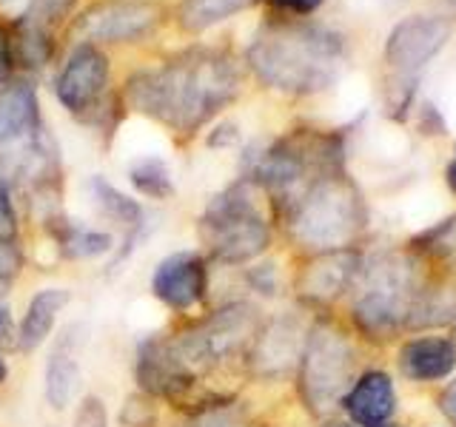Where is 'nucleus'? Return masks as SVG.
<instances>
[{"mask_svg":"<svg viewBox=\"0 0 456 427\" xmlns=\"http://www.w3.org/2000/svg\"><path fill=\"white\" fill-rule=\"evenodd\" d=\"M439 410L453 427H456V379L445 384V391L439 393Z\"/></svg>","mask_w":456,"mask_h":427,"instance_id":"obj_34","label":"nucleus"},{"mask_svg":"<svg viewBox=\"0 0 456 427\" xmlns=\"http://www.w3.org/2000/svg\"><path fill=\"white\" fill-rule=\"evenodd\" d=\"M126 177L132 182V189L142 199H151V203H168V199L177 194L168 160H163V157H157V154L134 157V160L126 165Z\"/></svg>","mask_w":456,"mask_h":427,"instance_id":"obj_21","label":"nucleus"},{"mask_svg":"<svg viewBox=\"0 0 456 427\" xmlns=\"http://www.w3.org/2000/svg\"><path fill=\"white\" fill-rule=\"evenodd\" d=\"M342 160H346V142L339 134L320 128H294L265 142L260 151H248L242 177L260 185L268 203L282 214L314 180L342 171Z\"/></svg>","mask_w":456,"mask_h":427,"instance_id":"obj_3","label":"nucleus"},{"mask_svg":"<svg viewBox=\"0 0 456 427\" xmlns=\"http://www.w3.org/2000/svg\"><path fill=\"white\" fill-rule=\"evenodd\" d=\"M356 379V350L348 334L331 319H317L308 327L303 356L297 365V393L314 416H328L342 407Z\"/></svg>","mask_w":456,"mask_h":427,"instance_id":"obj_7","label":"nucleus"},{"mask_svg":"<svg viewBox=\"0 0 456 427\" xmlns=\"http://www.w3.org/2000/svg\"><path fill=\"white\" fill-rule=\"evenodd\" d=\"M26 270V251L20 237L0 234V302L14 291V285Z\"/></svg>","mask_w":456,"mask_h":427,"instance_id":"obj_24","label":"nucleus"},{"mask_svg":"<svg viewBox=\"0 0 456 427\" xmlns=\"http://www.w3.org/2000/svg\"><path fill=\"white\" fill-rule=\"evenodd\" d=\"M246 285L260 296H277L282 288V279H280V268L274 262H265V265H251L246 268Z\"/></svg>","mask_w":456,"mask_h":427,"instance_id":"obj_28","label":"nucleus"},{"mask_svg":"<svg viewBox=\"0 0 456 427\" xmlns=\"http://www.w3.org/2000/svg\"><path fill=\"white\" fill-rule=\"evenodd\" d=\"M0 353H18V325L12 305L0 302Z\"/></svg>","mask_w":456,"mask_h":427,"instance_id":"obj_31","label":"nucleus"},{"mask_svg":"<svg viewBox=\"0 0 456 427\" xmlns=\"http://www.w3.org/2000/svg\"><path fill=\"white\" fill-rule=\"evenodd\" d=\"M83 327L69 325L63 327L61 339L49 350L46 367H43V399L54 413H66L83 396Z\"/></svg>","mask_w":456,"mask_h":427,"instance_id":"obj_15","label":"nucleus"},{"mask_svg":"<svg viewBox=\"0 0 456 427\" xmlns=\"http://www.w3.org/2000/svg\"><path fill=\"white\" fill-rule=\"evenodd\" d=\"M89 194H92V203L97 208V214L103 217L111 228L109 231L114 237H120L118 248L109 256V274L118 270L120 262H126L132 251L142 242L146 237V228H149V217H146V208H142L140 199L128 197L126 191H120L118 185H111L103 177H92L89 180Z\"/></svg>","mask_w":456,"mask_h":427,"instance_id":"obj_14","label":"nucleus"},{"mask_svg":"<svg viewBox=\"0 0 456 427\" xmlns=\"http://www.w3.org/2000/svg\"><path fill=\"white\" fill-rule=\"evenodd\" d=\"M52 26L35 20L32 14H20L12 32V57L23 68H43L52 57Z\"/></svg>","mask_w":456,"mask_h":427,"instance_id":"obj_22","label":"nucleus"},{"mask_svg":"<svg viewBox=\"0 0 456 427\" xmlns=\"http://www.w3.org/2000/svg\"><path fill=\"white\" fill-rule=\"evenodd\" d=\"M351 319L365 336L388 339L417 322L425 288L419 270L403 251H385L362 262L354 282Z\"/></svg>","mask_w":456,"mask_h":427,"instance_id":"obj_6","label":"nucleus"},{"mask_svg":"<svg viewBox=\"0 0 456 427\" xmlns=\"http://www.w3.org/2000/svg\"><path fill=\"white\" fill-rule=\"evenodd\" d=\"M263 199L268 197L260 185L242 174L208 199L194 222V231L200 251L211 265L242 268L268 251L271 222Z\"/></svg>","mask_w":456,"mask_h":427,"instance_id":"obj_4","label":"nucleus"},{"mask_svg":"<svg viewBox=\"0 0 456 427\" xmlns=\"http://www.w3.org/2000/svg\"><path fill=\"white\" fill-rule=\"evenodd\" d=\"M445 4H448V6H453V9H456V0H445Z\"/></svg>","mask_w":456,"mask_h":427,"instance_id":"obj_38","label":"nucleus"},{"mask_svg":"<svg viewBox=\"0 0 456 427\" xmlns=\"http://www.w3.org/2000/svg\"><path fill=\"white\" fill-rule=\"evenodd\" d=\"M254 4L256 0H183L177 9V20L185 32L200 35L211 26L234 18L237 12H246Z\"/></svg>","mask_w":456,"mask_h":427,"instance_id":"obj_23","label":"nucleus"},{"mask_svg":"<svg viewBox=\"0 0 456 427\" xmlns=\"http://www.w3.org/2000/svg\"><path fill=\"white\" fill-rule=\"evenodd\" d=\"M14 71V57H12V35L6 32V26L0 23V89L12 80Z\"/></svg>","mask_w":456,"mask_h":427,"instance_id":"obj_32","label":"nucleus"},{"mask_svg":"<svg viewBox=\"0 0 456 427\" xmlns=\"http://www.w3.org/2000/svg\"><path fill=\"white\" fill-rule=\"evenodd\" d=\"M160 402L146 393L134 391L123 399L120 407V427H160Z\"/></svg>","mask_w":456,"mask_h":427,"instance_id":"obj_26","label":"nucleus"},{"mask_svg":"<svg viewBox=\"0 0 456 427\" xmlns=\"http://www.w3.org/2000/svg\"><path fill=\"white\" fill-rule=\"evenodd\" d=\"M399 370L413 382H436L453 374L456 367V345L445 336H419L408 339L399 348Z\"/></svg>","mask_w":456,"mask_h":427,"instance_id":"obj_20","label":"nucleus"},{"mask_svg":"<svg viewBox=\"0 0 456 427\" xmlns=\"http://www.w3.org/2000/svg\"><path fill=\"white\" fill-rule=\"evenodd\" d=\"M240 66L220 49H185L126 80V109L171 134H197L240 97Z\"/></svg>","mask_w":456,"mask_h":427,"instance_id":"obj_1","label":"nucleus"},{"mask_svg":"<svg viewBox=\"0 0 456 427\" xmlns=\"http://www.w3.org/2000/svg\"><path fill=\"white\" fill-rule=\"evenodd\" d=\"M348 60L346 37L303 18H271L248 43L246 63L263 85L282 94L331 89Z\"/></svg>","mask_w":456,"mask_h":427,"instance_id":"obj_2","label":"nucleus"},{"mask_svg":"<svg viewBox=\"0 0 456 427\" xmlns=\"http://www.w3.org/2000/svg\"><path fill=\"white\" fill-rule=\"evenodd\" d=\"M46 427H57V424H46Z\"/></svg>","mask_w":456,"mask_h":427,"instance_id":"obj_41","label":"nucleus"},{"mask_svg":"<svg viewBox=\"0 0 456 427\" xmlns=\"http://www.w3.org/2000/svg\"><path fill=\"white\" fill-rule=\"evenodd\" d=\"M109 85L111 66L109 57L92 43H77L66 57L63 68L54 77V97L69 114L106 125L109 120Z\"/></svg>","mask_w":456,"mask_h":427,"instance_id":"obj_10","label":"nucleus"},{"mask_svg":"<svg viewBox=\"0 0 456 427\" xmlns=\"http://www.w3.org/2000/svg\"><path fill=\"white\" fill-rule=\"evenodd\" d=\"M40 128V100L35 85L26 80H9L0 89V149L23 146Z\"/></svg>","mask_w":456,"mask_h":427,"instance_id":"obj_19","label":"nucleus"},{"mask_svg":"<svg viewBox=\"0 0 456 427\" xmlns=\"http://www.w3.org/2000/svg\"><path fill=\"white\" fill-rule=\"evenodd\" d=\"M379 427H399V424H391V422H388V424H379Z\"/></svg>","mask_w":456,"mask_h":427,"instance_id":"obj_39","label":"nucleus"},{"mask_svg":"<svg viewBox=\"0 0 456 427\" xmlns=\"http://www.w3.org/2000/svg\"><path fill=\"white\" fill-rule=\"evenodd\" d=\"M214 291V265L200 248L166 254L149 274V294L175 319H189L208 308Z\"/></svg>","mask_w":456,"mask_h":427,"instance_id":"obj_9","label":"nucleus"},{"mask_svg":"<svg viewBox=\"0 0 456 427\" xmlns=\"http://www.w3.org/2000/svg\"><path fill=\"white\" fill-rule=\"evenodd\" d=\"M9 376H12L9 356H6V353H0V388H6V384H9Z\"/></svg>","mask_w":456,"mask_h":427,"instance_id":"obj_35","label":"nucleus"},{"mask_svg":"<svg viewBox=\"0 0 456 427\" xmlns=\"http://www.w3.org/2000/svg\"><path fill=\"white\" fill-rule=\"evenodd\" d=\"M280 217L294 246L308 254H322L351 248L365 228L368 214L360 189L342 168L314 180Z\"/></svg>","mask_w":456,"mask_h":427,"instance_id":"obj_5","label":"nucleus"},{"mask_svg":"<svg viewBox=\"0 0 456 427\" xmlns=\"http://www.w3.org/2000/svg\"><path fill=\"white\" fill-rule=\"evenodd\" d=\"M360 268H362V256L354 248L308 254L305 265L297 270L294 291L305 305L314 308L334 305L339 296H346L354 288Z\"/></svg>","mask_w":456,"mask_h":427,"instance_id":"obj_13","label":"nucleus"},{"mask_svg":"<svg viewBox=\"0 0 456 427\" xmlns=\"http://www.w3.org/2000/svg\"><path fill=\"white\" fill-rule=\"evenodd\" d=\"M274 9V18H308L325 0H265Z\"/></svg>","mask_w":456,"mask_h":427,"instance_id":"obj_30","label":"nucleus"},{"mask_svg":"<svg viewBox=\"0 0 456 427\" xmlns=\"http://www.w3.org/2000/svg\"><path fill=\"white\" fill-rule=\"evenodd\" d=\"M0 234L20 237V220H18V205H14L12 182L4 174H0Z\"/></svg>","mask_w":456,"mask_h":427,"instance_id":"obj_29","label":"nucleus"},{"mask_svg":"<svg viewBox=\"0 0 456 427\" xmlns=\"http://www.w3.org/2000/svg\"><path fill=\"white\" fill-rule=\"evenodd\" d=\"M163 23V6L151 0H100L86 9L75 32L80 43H137Z\"/></svg>","mask_w":456,"mask_h":427,"instance_id":"obj_11","label":"nucleus"},{"mask_svg":"<svg viewBox=\"0 0 456 427\" xmlns=\"http://www.w3.org/2000/svg\"><path fill=\"white\" fill-rule=\"evenodd\" d=\"M71 296L75 294L66 285H43V288L32 291L18 322V353L32 356L37 348L46 345L57 327V319L71 305Z\"/></svg>","mask_w":456,"mask_h":427,"instance_id":"obj_17","label":"nucleus"},{"mask_svg":"<svg viewBox=\"0 0 456 427\" xmlns=\"http://www.w3.org/2000/svg\"><path fill=\"white\" fill-rule=\"evenodd\" d=\"M331 427H351V424H331Z\"/></svg>","mask_w":456,"mask_h":427,"instance_id":"obj_40","label":"nucleus"},{"mask_svg":"<svg viewBox=\"0 0 456 427\" xmlns=\"http://www.w3.org/2000/svg\"><path fill=\"white\" fill-rule=\"evenodd\" d=\"M451 40V20L434 14H413L399 20L382 46L385 63V106L394 117L408 111L419 75Z\"/></svg>","mask_w":456,"mask_h":427,"instance_id":"obj_8","label":"nucleus"},{"mask_svg":"<svg viewBox=\"0 0 456 427\" xmlns=\"http://www.w3.org/2000/svg\"><path fill=\"white\" fill-rule=\"evenodd\" d=\"M342 410L348 413L351 424L356 427H379L388 424L396 413V391L388 374L382 370H365L356 376L342 399Z\"/></svg>","mask_w":456,"mask_h":427,"instance_id":"obj_18","label":"nucleus"},{"mask_svg":"<svg viewBox=\"0 0 456 427\" xmlns=\"http://www.w3.org/2000/svg\"><path fill=\"white\" fill-rule=\"evenodd\" d=\"M445 180H448V185H451V191L456 194V149H453V157H451V163H448Z\"/></svg>","mask_w":456,"mask_h":427,"instance_id":"obj_36","label":"nucleus"},{"mask_svg":"<svg viewBox=\"0 0 456 427\" xmlns=\"http://www.w3.org/2000/svg\"><path fill=\"white\" fill-rule=\"evenodd\" d=\"M413 246L428 256H436V260L456 262V214L448 220H442L439 225L428 228V231H422L413 239Z\"/></svg>","mask_w":456,"mask_h":427,"instance_id":"obj_25","label":"nucleus"},{"mask_svg":"<svg viewBox=\"0 0 456 427\" xmlns=\"http://www.w3.org/2000/svg\"><path fill=\"white\" fill-rule=\"evenodd\" d=\"M305 336H308V327L297 317H289V313L263 319L242 365H246L248 374L260 382L285 379L289 374H294L299 365Z\"/></svg>","mask_w":456,"mask_h":427,"instance_id":"obj_12","label":"nucleus"},{"mask_svg":"<svg viewBox=\"0 0 456 427\" xmlns=\"http://www.w3.org/2000/svg\"><path fill=\"white\" fill-rule=\"evenodd\" d=\"M14 4H20V0H0V6H14Z\"/></svg>","mask_w":456,"mask_h":427,"instance_id":"obj_37","label":"nucleus"},{"mask_svg":"<svg viewBox=\"0 0 456 427\" xmlns=\"http://www.w3.org/2000/svg\"><path fill=\"white\" fill-rule=\"evenodd\" d=\"M237 140H240L237 125L223 123V125H217V128H214V132L206 137V146H208V149H228V146H234Z\"/></svg>","mask_w":456,"mask_h":427,"instance_id":"obj_33","label":"nucleus"},{"mask_svg":"<svg viewBox=\"0 0 456 427\" xmlns=\"http://www.w3.org/2000/svg\"><path fill=\"white\" fill-rule=\"evenodd\" d=\"M71 427H111L106 399L97 396V393H83L75 402V416H71Z\"/></svg>","mask_w":456,"mask_h":427,"instance_id":"obj_27","label":"nucleus"},{"mask_svg":"<svg viewBox=\"0 0 456 427\" xmlns=\"http://www.w3.org/2000/svg\"><path fill=\"white\" fill-rule=\"evenodd\" d=\"M43 234L49 237L52 248L57 254V260L66 262H92L111 256L118 248V237L109 228H94L86 225L80 220H71L63 214V208H57L40 220Z\"/></svg>","mask_w":456,"mask_h":427,"instance_id":"obj_16","label":"nucleus"}]
</instances>
